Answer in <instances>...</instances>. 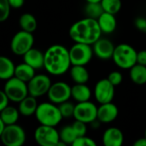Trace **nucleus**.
Wrapping results in <instances>:
<instances>
[{
  "instance_id": "obj_1",
  "label": "nucleus",
  "mask_w": 146,
  "mask_h": 146,
  "mask_svg": "<svg viewBox=\"0 0 146 146\" xmlns=\"http://www.w3.org/2000/svg\"><path fill=\"white\" fill-rule=\"evenodd\" d=\"M72 66L69 50L62 44H53L44 52V68L55 76L62 75Z\"/></svg>"
},
{
  "instance_id": "obj_2",
  "label": "nucleus",
  "mask_w": 146,
  "mask_h": 146,
  "mask_svg": "<svg viewBox=\"0 0 146 146\" xmlns=\"http://www.w3.org/2000/svg\"><path fill=\"white\" fill-rule=\"evenodd\" d=\"M102 30L98 20L86 17L74 22L68 30V34L74 43L92 45L102 36Z\"/></svg>"
},
{
  "instance_id": "obj_3",
  "label": "nucleus",
  "mask_w": 146,
  "mask_h": 146,
  "mask_svg": "<svg viewBox=\"0 0 146 146\" xmlns=\"http://www.w3.org/2000/svg\"><path fill=\"white\" fill-rule=\"evenodd\" d=\"M35 117L40 125L56 127L62 120L59 107L52 102H44L38 104Z\"/></svg>"
},
{
  "instance_id": "obj_4",
  "label": "nucleus",
  "mask_w": 146,
  "mask_h": 146,
  "mask_svg": "<svg viewBox=\"0 0 146 146\" xmlns=\"http://www.w3.org/2000/svg\"><path fill=\"white\" fill-rule=\"evenodd\" d=\"M137 50L128 44H120L115 46L112 60L121 69H130L137 63Z\"/></svg>"
},
{
  "instance_id": "obj_5",
  "label": "nucleus",
  "mask_w": 146,
  "mask_h": 146,
  "mask_svg": "<svg viewBox=\"0 0 146 146\" xmlns=\"http://www.w3.org/2000/svg\"><path fill=\"white\" fill-rule=\"evenodd\" d=\"M3 91L9 97V100L15 103H20L23 98L29 95L27 83L21 80L15 76L6 80Z\"/></svg>"
},
{
  "instance_id": "obj_6",
  "label": "nucleus",
  "mask_w": 146,
  "mask_h": 146,
  "mask_svg": "<svg viewBox=\"0 0 146 146\" xmlns=\"http://www.w3.org/2000/svg\"><path fill=\"white\" fill-rule=\"evenodd\" d=\"M34 38L32 33L21 30L12 38L10 42V50L16 56H23L33 48Z\"/></svg>"
},
{
  "instance_id": "obj_7",
  "label": "nucleus",
  "mask_w": 146,
  "mask_h": 146,
  "mask_svg": "<svg viewBox=\"0 0 146 146\" xmlns=\"http://www.w3.org/2000/svg\"><path fill=\"white\" fill-rule=\"evenodd\" d=\"M2 143L5 146H21L26 141V133L24 129L15 124L8 125L0 134Z\"/></svg>"
},
{
  "instance_id": "obj_8",
  "label": "nucleus",
  "mask_w": 146,
  "mask_h": 146,
  "mask_svg": "<svg viewBox=\"0 0 146 146\" xmlns=\"http://www.w3.org/2000/svg\"><path fill=\"white\" fill-rule=\"evenodd\" d=\"M93 49L91 44L75 43L69 49V55L72 65H83L88 64L93 56Z\"/></svg>"
},
{
  "instance_id": "obj_9",
  "label": "nucleus",
  "mask_w": 146,
  "mask_h": 146,
  "mask_svg": "<svg viewBox=\"0 0 146 146\" xmlns=\"http://www.w3.org/2000/svg\"><path fill=\"white\" fill-rule=\"evenodd\" d=\"M34 139L41 146H57L60 135L56 127L40 125L34 132Z\"/></svg>"
},
{
  "instance_id": "obj_10",
  "label": "nucleus",
  "mask_w": 146,
  "mask_h": 146,
  "mask_svg": "<svg viewBox=\"0 0 146 146\" xmlns=\"http://www.w3.org/2000/svg\"><path fill=\"white\" fill-rule=\"evenodd\" d=\"M74 118L86 124H91L98 119V107L90 100L78 103L75 105Z\"/></svg>"
},
{
  "instance_id": "obj_11",
  "label": "nucleus",
  "mask_w": 146,
  "mask_h": 146,
  "mask_svg": "<svg viewBox=\"0 0 146 146\" xmlns=\"http://www.w3.org/2000/svg\"><path fill=\"white\" fill-rule=\"evenodd\" d=\"M51 85V80L48 75L44 74H35V76L27 82L28 93L35 98L42 97L48 93Z\"/></svg>"
},
{
  "instance_id": "obj_12",
  "label": "nucleus",
  "mask_w": 146,
  "mask_h": 146,
  "mask_svg": "<svg viewBox=\"0 0 146 146\" xmlns=\"http://www.w3.org/2000/svg\"><path fill=\"white\" fill-rule=\"evenodd\" d=\"M71 91L72 87L68 84L63 81H57L52 83L47 96L50 102L56 104H60L72 98Z\"/></svg>"
},
{
  "instance_id": "obj_13",
  "label": "nucleus",
  "mask_w": 146,
  "mask_h": 146,
  "mask_svg": "<svg viewBox=\"0 0 146 146\" xmlns=\"http://www.w3.org/2000/svg\"><path fill=\"white\" fill-rule=\"evenodd\" d=\"M115 86L108 80L102 79L98 80L94 87V96L96 100L100 104L110 103L115 98Z\"/></svg>"
},
{
  "instance_id": "obj_14",
  "label": "nucleus",
  "mask_w": 146,
  "mask_h": 146,
  "mask_svg": "<svg viewBox=\"0 0 146 146\" xmlns=\"http://www.w3.org/2000/svg\"><path fill=\"white\" fill-rule=\"evenodd\" d=\"M92 49L94 55H96L98 59L110 60L113 57L115 46L110 39L100 38L92 44Z\"/></svg>"
},
{
  "instance_id": "obj_15",
  "label": "nucleus",
  "mask_w": 146,
  "mask_h": 146,
  "mask_svg": "<svg viewBox=\"0 0 146 146\" xmlns=\"http://www.w3.org/2000/svg\"><path fill=\"white\" fill-rule=\"evenodd\" d=\"M118 115V107L112 102L100 104L98 107V120L101 123H111L116 120Z\"/></svg>"
},
{
  "instance_id": "obj_16",
  "label": "nucleus",
  "mask_w": 146,
  "mask_h": 146,
  "mask_svg": "<svg viewBox=\"0 0 146 146\" xmlns=\"http://www.w3.org/2000/svg\"><path fill=\"white\" fill-rule=\"evenodd\" d=\"M23 62L33 67L34 69L44 68V53L36 48L30 49L23 56Z\"/></svg>"
},
{
  "instance_id": "obj_17",
  "label": "nucleus",
  "mask_w": 146,
  "mask_h": 146,
  "mask_svg": "<svg viewBox=\"0 0 146 146\" xmlns=\"http://www.w3.org/2000/svg\"><path fill=\"white\" fill-rule=\"evenodd\" d=\"M102 139L105 146H121L124 143V135L121 129L110 127L104 131Z\"/></svg>"
},
{
  "instance_id": "obj_18",
  "label": "nucleus",
  "mask_w": 146,
  "mask_h": 146,
  "mask_svg": "<svg viewBox=\"0 0 146 146\" xmlns=\"http://www.w3.org/2000/svg\"><path fill=\"white\" fill-rule=\"evenodd\" d=\"M98 22L102 30V33L105 34H110L114 33L117 27L115 15L105 11L99 16V18L98 19Z\"/></svg>"
},
{
  "instance_id": "obj_19",
  "label": "nucleus",
  "mask_w": 146,
  "mask_h": 146,
  "mask_svg": "<svg viewBox=\"0 0 146 146\" xmlns=\"http://www.w3.org/2000/svg\"><path fill=\"white\" fill-rule=\"evenodd\" d=\"M37 98L27 95L25 98H23L18 105L19 112L23 116H31L35 115L36 110L38 109V104L37 102Z\"/></svg>"
},
{
  "instance_id": "obj_20",
  "label": "nucleus",
  "mask_w": 146,
  "mask_h": 146,
  "mask_svg": "<svg viewBox=\"0 0 146 146\" xmlns=\"http://www.w3.org/2000/svg\"><path fill=\"white\" fill-rule=\"evenodd\" d=\"M15 65L13 61L4 56L0 57V79L2 80H8L15 76Z\"/></svg>"
},
{
  "instance_id": "obj_21",
  "label": "nucleus",
  "mask_w": 146,
  "mask_h": 146,
  "mask_svg": "<svg viewBox=\"0 0 146 146\" xmlns=\"http://www.w3.org/2000/svg\"><path fill=\"white\" fill-rule=\"evenodd\" d=\"M69 73L72 80L75 84H86L90 79L89 72L83 65H72Z\"/></svg>"
},
{
  "instance_id": "obj_22",
  "label": "nucleus",
  "mask_w": 146,
  "mask_h": 146,
  "mask_svg": "<svg viewBox=\"0 0 146 146\" xmlns=\"http://www.w3.org/2000/svg\"><path fill=\"white\" fill-rule=\"evenodd\" d=\"M71 95L77 103L86 102L90 100L92 97V91L86 84H75L72 86Z\"/></svg>"
},
{
  "instance_id": "obj_23",
  "label": "nucleus",
  "mask_w": 146,
  "mask_h": 146,
  "mask_svg": "<svg viewBox=\"0 0 146 146\" xmlns=\"http://www.w3.org/2000/svg\"><path fill=\"white\" fill-rule=\"evenodd\" d=\"M35 70L36 69H34L33 67L23 62L22 63H20L15 67V76L21 80L27 83L35 76Z\"/></svg>"
},
{
  "instance_id": "obj_24",
  "label": "nucleus",
  "mask_w": 146,
  "mask_h": 146,
  "mask_svg": "<svg viewBox=\"0 0 146 146\" xmlns=\"http://www.w3.org/2000/svg\"><path fill=\"white\" fill-rule=\"evenodd\" d=\"M129 70L130 79L134 84L139 86L146 84V66L136 63Z\"/></svg>"
},
{
  "instance_id": "obj_25",
  "label": "nucleus",
  "mask_w": 146,
  "mask_h": 146,
  "mask_svg": "<svg viewBox=\"0 0 146 146\" xmlns=\"http://www.w3.org/2000/svg\"><path fill=\"white\" fill-rule=\"evenodd\" d=\"M0 119L8 126L15 124L19 119L20 112L19 110L13 106H7L3 110H0Z\"/></svg>"
},
{
  "instance_id": "obj_26",
  "label": "nucleus",
  "mask_w": 146,
  "mask_h": 146,
  "mask_svg": "<svg viewBox=\"0 0 146 146\" xmlns=\"http://www.w3.org/2000/svg\"><path fill=\"white\" fill-rule=\"evenodd\" d=\"M19 25L21 30L33 33L37 29L38 22L33 15L30 13H24L19 18Z\"/></svg>"
},
{
  "instance_id": "obj_27",
  "label": "nucleus",
  "mask_w": 146,
  "mask_h": 146,
  "mask_svg": "<svg viewBox=\"0 0 146 146\" xmlns=\"http://www.w3.org/2000/svg\"><path fill=\"white\" fill-rule=\"evenodd\" d=\"M104 12L101 2L97 3H87L85 6V14L86 17L93 18L98 20L99 16Z\"/></svg>"
},
{
  "instance_id": "obj_28",
  "label": "nucleus",
  "mask_w": 146,
  "mask_h": 146,
  "mask_svg": "<svg viewBox=\"0 0 146 146\" xmlns=\"http://www.w3.org/2000/svg\"><path fill=\"white\" fill-rule=\"evenodd\" d=\"M60 140L64 142L66 145H73L77 139V135L72 127V125L64 126L59 132Z\"/></svg>"
},
{
  "instance_id": "obj_29",
  "label": "nucleus",
  "mask_w": 146,
  "mask_h": 146,
  "mask_svg": "<svg viewBox=\"0 0 146 146\" xmlns=\"http://www.w3.org/2000/svg\"><path fill=\"white\" fill-rule=\"evenodd\" d=\"M102 6L105 12L116 15L122 7L121 0H102Z\"/></svg>"
},
{
  "instance_id": "obj_30",
  "label": "nucleus",
  "mask_w": 146,
  "mask_h": 146,
  "mask_svg": "<svg viewBox=\"0 0 146 146\" xmlns=\"http://www.w3.org/2000/svg\"><path fill=\"white\" fill-rule=\"evenodd\" d=\"M58 107H59V110H60L61 114L63 118L74 117L75 105L73 103H71L68 100L66 102H63V103L58 104Z\"/></svg>"
},
{
  "instance_id": "obj_31",
  "label": "nucleus",
  "mask_w": 146,
  "mask_h": 146,
  "mask_svg": "<svg viewBox=\"0 0 146 146\" xmlns=\"http://www.w3.org/2000/svg\"><path fill=\"white\" fill-rule=\"evenodd\" d=\"M10 9L9 0H0V21H5L9 18Z\"/></svg>"
},
{
  "instance_id": "obj_32",
  "label": "nucleus",
  "mask_w": 146,
  "mask_h": 146,
  "mask_svg": "<svg viewBox=\"0 0 146 146\" xmlns=\"http://www.w3.org/2000/svg\"><path fill=\"white\" fill-rule=\"evenodd\" d=\"M72 127H73L77 137L86 135V132H87L86 123L78 121V120H75V121L72 124Z\"/></svg>"
},
{
  "instance_id": "obj_33",
  "label": "nucleus",
  "mask_w": 146,
  "mask_h": 146,
  "mask_svg": "<svg viewBox=\"0 0 146 146\" xmlns=\"http://www.w3.org/2000/svg\"><path fill=\"white\" fill-rule=\"evenodd\" d=\"M73 146H96V142L92 139L87 137L86 135L77 137L75 141L73 143Z\"/></svg>"
},
{
  "instance_id": "obj_34",
  "label": "nucleus",
  "mask_w": 146,
  "mask_h": 146,
  "mask_svg": "<svg viewBox=\"0 0 146 146\" xmlns=\"http://www.w3.org/2000/svg\"><path fill=\"white\" fill-rule=\"evenodd\" d=\"M108 80L115 86H117L121 84L123 80V76L121 72L118 71H113L108 75Z\"/></svg>"
},
{
  "instance_id": "obj_35",
  "label": "nucleus",
  "mask_w": 146,
  "mask_h": 146,
  "mask_svg": "<svg viewBox=\"0 0 146 146\" xmlns=\"http://www.w3.org/2000/svg\"><path fill=\"white\" fill-rule=\"evenodd\" d=\"M135 27L141 32L146 33V19L144 17H138L134 21Z\"/></svg>"
},
{
  "instance_id": "obj_36",
  "label": "nucleus",
  "mask_w": 146,
  "mask_h": 146,
  "mask_svg": "<svg viewBox=\"0 0 146 146\" xmlns=\"http://www.w3.org/2000/svg\"><path fill=\"white\" fill-rule=\"evenodd\" d=\"M0 96H1V102H0V110H3L4 108H6L7 106H9V98L7 96V94L4 92L3 90H2L0 92Z\"/></svg>"
},
{
  "instance_id": "obj_37",
  "label": "nucleus",
  "mask_w": 146,
  "mask_h": 146,
  "mask_svg": "<svg viewBox=\"0 0 146 146\" xmlns=\"http://www.w3.org/2000/svg\"><path fill=\"white\" fill-rule=\"evenodd\" d=\"M137 63L146 66V50H140L138 52Z\"/></svg>"
},
{
  "instance_id": "obj_38",
  "label": "nucleus",
  "mask_w": 146,
  "mask_h": 146,
  "mask_svg": "<svg viewBox=\"0 0 146 146\" xmlns=\"http://www.w3.org/2000/svg\"><path fill=\"white\" fill-rule=\"evenodd\" d=\"M9 3L11 6V8L14 9H20L23 6L25 0H9Z\"/></svg>"
},
{
  "instance_id": "obj_39",
  "label": "nucleus",
  "mask_w": 146,
  "mask_h": 146,
  "mask_svg": "<svg viewBox=\"0 0 146 146\" xmlns=\"http://www.w3.org/2000/svg\"><path fill=\"white\" fill-rule=\"evenodd\" d=\"M133 146H146V138H140L133 143Z\"/></svg>"
},
{
  "instance_id": "obj_40",
  "label": "nucleus",
  "mask_w": 146,
  "mask_h": 146,
  "mask_svg": "<svg viewBox=\"0 0 146 146\" xmlns=\"http://www.w3.org/2000/svg\"><path fill=\"white\" fill-rule=\"evenodd\" d=\"M7 127V125L0 119V134L3 132V130L5 129V127Z\"/></svg>"
},
{
  "instance_id": "obj_41",
  "label": "nucleus",
  "mask_w": 146,
  "mask_h": 146,
  "mask_svg": "<svg viewBox=\"0 0 146 146\" xmlns=\"http://www.w3.org/2000/svg\"><path fill=\"white\" fill-rule=\"evenodd\" d=\"M87 3H97V2H101L102 0H86Z\"/></svg>"
},
{
  "instance_id": "obj_42",
  "label": "nucleus",
  "mask_w": 146,
  "mask_h": 146,
  "mask_svg": "<svg viewBox=\"0 0 146 146\" xmlns=\"http://www.w3.org/2000/svg\"><path fill=\"white\" fill-rule=\"evenodd\" d=\"M145 137L146 138V129H145Z\"/></svg>"
}]
</instances>
